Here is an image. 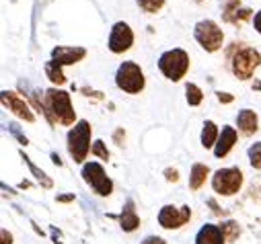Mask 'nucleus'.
I'll return each mask as SVG.
<instances>
[{"label": "nucleus", "mask_w": 261, "mask_h": 244, "mask_svg": "<svg viewBox=\"0 0 261 244\" xmlns=\"http://www.w3.org/2000/svg\"><path fill=\"white\" fill-rule=\"evenodd\" d=\"M43 115L54 128L60 126H74L76 124V113L70 103V95L60 88H49L43 93Z\"/></svg>", "instance_id": "nucleus-1"}, {"label": "nucleus", "mask_w": 261, "mask_h": 244, "mask_svg": "<svg viewBox=\"0 0 261 244\" xmlns=\"http://www.w3.org/2000/svg\"><path fill=\"white\" fill-rule=\"evenodd\" d=\"M91 134H93V128L87 119H81L70 128L68 132V138H66V146H68V152L72 156V160L76 164L85 162V158L89 156V152L93 150L91 146Z\"/></svg>", "instance_id": "nucleus-2"}, {"label": "nucleus", "mask_w": 261, "mask_h": 244, "mask_svg": "<svg viewBox=\"0 0 261 244\" xmlns=\"http://www.w3.org/2000/svg\"><path fill=\"white\" fill-rule=\"evenodd\" d=\"M159 70L163 72L165 78H169L173 82H179L187 74V70H189V55H187V51L181 49V47L167 49L159 57Z\"/></svg>", "instance_id": "nucleus-3"}, {"label": "nucleus", "mask_w": 261, "mask_h": 244, "mask_svg": "<svg viewBox=\"0 0 261 244\" xmlns=\"http://www.w3.org/2000/svg\"><path fill=\"white\" fill-rule=\"evenodd\" d=\"M259 64L261 53L251 45H239L234 47V53H230V66L239 80H249Z\"/></svg>", "instance_id": "nucleus-4"}, {"label": "nucleus", "mask_w": 261, "mask_h": 244, "mask_svg": "<svg viewBox=\"0 0 261 244\" xmlns=\"http://www.w3.org/2000/svg\"><path fill=\"white\" fill-rule=\"evenodd\" d=\"M115 84L119 90L127 95H138L144 90L146 78H144L142 68L136 62H121L115 72Z\"/></svg>", "instance_id": "nucleus-5"}, {"label": "nucleus", "mask_w": 261, "mask_h": 244, "mask_svg": "<svg viewBox=\"0 0 261 244\" xmlns=\"http://www.w3.org/2000/svg\"><path fill=\"white\" fill-rule=\"evenodd\" d=\"M212 187L218 195H224V197H230L234 193L241 191L243 187V172L241 168L237 166H230V168H220L214 172L212 176Z\"/></svg>", "instance_id": "nucleus-6"}, {"label": "nucleus", "mask_w": 261, "mask_h": 244, "mask_svg": "<svg viewBox=\"0 0 261 244\" xmlns=\"http://www.w3.org/2000/svg\"><path fill=\"white\" fill-rule=\"evenodd\" d=\"M81 174H83L85 182H87V185H89L97 195L107 197V195L113 193V180L107 176L105 168H103L99 162H87V164L83 166V172H81Z\"/></svg>", "instance_id": "nucleus-7"}, {"label": "nucleus", "mask_w": 261, "mask_h": 244, "mask_svg": "<svg viewBox=\"0 0 261 244\" xmlns=\"http://www.w3.org/2000/svg\"><path fill=\"white\" fill-rule=\"evenodd\" d=\"M193 37H195V41H198L206 51H218L220 47H222V43H224V33H222V29L214 23V21H210V19H204V21H200L198 25H195V29H193Z\"/></svg>", "instance_id": "nucleus-8"}, {"label": "nucleus", "mask_w": 261, "mask_h": 244, "mask_svg": "<svg viewBox=\"0 0 261 244\" xmlns=\"http://www.w3.org/2000/svg\"><path fill=\"white\" fill-rule=\"evenodd\" d=\"M191 220V209L189 205H163L159 211V226L165 230H179Z\"/></svg>", "instance_id": "nucleus-9"}, {"label": "nucleus", "mask_w": 261, "mask_h": 244, "mask_svg": "<svg viewBox=\"0 0 261 244\" xmlns=\"http://www.w3.org/2000/svg\"><path fill=\"white\" fill-rule=\"evenodd\" d=\"M134 43V31L129 29L127 23L123 21H117L113 27H111V33H109V39H107V47L113 51V53H123L132 47Z\"/></svg>", "instance_id": "nucleus-10"}, {"label": "nucleus", "mask_w": 261, "mask_h": 244, "mask_svg": "<svg viewBox=\"0 0 261 244\" xmlns=\"http://www.w3.org/2000/svg\"><path fill=\"white\" fill-rule=\"evenodd\" d=\"M0 97H3V105L7 109H11L19 119L29 121V124H33V121H35V115H33L31 107L25 103V99L19 93H15V90H3V95H0Z\"/></svg>", "instance_id": "nucleus-11"}, {"label": "nucleus", "mask_w": 261, "mask_h": 244, "mask_svg": "<svg viewBox=\"0 0 261 244\" xmlns=\"http://www.w3.org/2000/svg\"><path fill=\"white\" fill-rule=\"evenodd\" d=\"M87 55L85 47H70V45H58L51 49V59H56L62 66H72Z\"/></svg>", "instance_id": "nucleus-12"}, {"label": "nucleus", "mask_w": 261, "mask_h": 244, "mask_svg": "<svg viewBox=\"0 0 261 244\" xmlns=\"http://www.w3.org/2000/svg\"><path fill=\"white\" fill-rule=\"evenodd\" d=\"M195 244H226V238L220 230V226L204 224L198 234H195Z\"/></svg>", "instance_id": "nucleus-13"}, {"label": "nucleus", "mask_w": 261, "mask_h": 244, "mask_svg": "<svg viewBox=\"0 0 261 244\" xmlns=\"http://www.w3.org/2000/svg\"><path fill=\"white\" fill-rule=\"evenodd\" d=\"M119 226L123 232H136L140 228V218L136 214V207H134V201L127 199L125 205L121 207V214H119Z\"/></svg>", "instance_id": "nucleus-14"}, {"label": "nucleus", "mask_w": 261, "mask_h": 244, "mask_svg": "<svg viewBox=\"0 0 261 244\" xmlns=\"http://www.w3.org/2000/svg\"><path fill=\"white\" fill-rule=\"evenodd\" d=\"M234 144H237V130L230 128V126H224L222 132H220V138H218V142L214 146V156L216 158H224L234 148Z\"/></svg>", "instance_id": "nucleus-15"}, {"label": "nucleus", "mask_w": 261, "mask_h": 244, "mask_svg": "<svg viewBox=\"0 0 261 244\" xmlns=\"http://www.w3.org/2000/svg\"><path fill=\"white\" fill-rule=\"evenodd\" d=\"M237 126H239V132L243 136H253L257 130H259V117L255 111L251 109H243L239 111L237 115Z\"/></svg>", "instance_id": "nucleus-16"}, {"label": "nucleus", "mask_w": 261, "mask_h": 244, "mask_svg": "<svg viewBox=\"0 0 261 244\" xmlns=\"http://www.w3.org/2000/svg\"><path fill=\"white\" fill-rule=\"evenodd\" d=\"M208 174H210V168H208L206 164L195 162V164L191 166V172H189V189H191V191L202 189V185L206 182Z\"/></svg>", "instance_id": "nucleus-17"}, {"label": "nucleus", "mask_w": 261, "mask_h": 244, "mask_svg": "<svg viewBox=\"0 0 261 244\" xmlns=\"http://www.w3.org/2000/svg\"><path fill=\"white\" fill-rule=\"evenodd\" d=\"M19 154H21L23 162L29 166L31 174L35 176V180L39 182V185H41L43 189H51V187H54V180H51V178H49V176H47V174H45V172H43V170H41V168H39V166H37V164H35V162H33V160H31V158L25 154V152H19Z\"/></svg>", "instance_id": "nucleus-18"}, {"label": "nucleus", "mask_w": 261, "mask_h": 244, "mask_svg": "<svg viewBox=\"0 0 261 244\" xmlns=\"http://www.w3.org/2000/svg\"><path fill=\"white\" fill-rule=\"evenodd\" d=\"M218 138H220V132H218L216 124H214V121H206L204 128H202V146L206 150L208 148H214L216 142H218Z\"/></svg>", "instance_id": "nucleus-19"}, {"label": "nucleus", "mask_w": 261, "mask_h": 244, "mask_svg": "<svg viewBox=\"0 0 261 244\" xmlns=\"http://www.w3.org/2000/svg\"><path fill=\"white\" fill-rule=\"evenodd\" d=\"M45 76L56 86H62L64 82H66V76H64V72H62V64H58L56 59H49V62L45 64Z\"/></svg>", "instance_id": "nucleus-20"}, {"label": "nucleus", "mask_w": 261, "mask_h": 244, "mask_svg": "<svg viewBox=\"0 0 261 244\" xmlns=\"http://www.w3.org/2000/svg\"><path fill=\"white\" fill-rule=\"evenodd\" d=\"M185 99H187V103L191 107H198L204 101V93H202V88L198 84L189 82V84H185Z\"/></svg>", "instance_id": "nucleus-21"}, {"label": "nucleus", "mask_w": 261, "mask_h": 244, "mask_svg": "<svg viewBox=\"0 0 261 244\" xmlns=\"http://www.w3.org/2000/svg\"><path fill=\"white\" fill-rule=\"evenodd\" d=\"M220 230L226 238V242H234L239 236H241V226L234 222V220H228V222H222L220 224Z\"/></svg>", "instance_id": "nucleus-22"}, {"label": "nucleus", "mask_w": 261, "mask_h": 244, "mask_svg": "<svg viewBox=\"0 0 261 244\" xmlns=\"http://www.w3.org/2000/svg\"><path fill=\"white\" fill-rule=\"evenodd\" d=\"M241 9V0H222V19L226 23H232V17Z\"/></svg>", "instance_id": "nucleus-23"}, {"label": "nucleus", "mask_w": 261, "mask_h": 244, "mask_svg": "<svg viewBox=\"0 0 261 244\" xmlns=\"http://www.w3.org/2000/svg\"><path fill=\"white\" fill-rule=\"evenodd\" d=\"M247 156H249V164L257 170H261V142H255L249 146L247 150Z\"/></svg>", "instance_id": "nucleus-24"}, {"label": "nucleus", "mask_w": 261, "mask_h": 244, "mask_svg": "<svg viewBox=\"0 0 261 244\" xmlns=\"http://www.w3.org/2000/svg\"><path fill=\"white\" fill-rule=\"evenodd\" d=\"M136 5L144 13H159L165 7V0H136Z\"/></svg>", "instance_id": "nucleus-25"}, {"label": "nucleus", "mask_w": 261, "mask_h": 244, "mask_svg": "<svg viewBox=\"0 0 261 244\" xmlns=\"http://www.w3.org/2000/svg\"><path fill=\"white\" fill-rule=\"evenodd\" d=\"M91 154H93V156H97V158H101V160H109V150L105 148L103 140L93 142V150H91Z\"/></svg>", "instance_id": "nucleus-26"}, {"label": "nucleus", "mask_w": 261, "mask_h": 244, "mask_svg": "<svg viewBox=\"0 0 261 244\" xmlns=\"http://www.w3.org/2000/svg\"><path fill=\"white\" fill-rule=\"evenodd\" d=\"M9 132L19 140V144H21V146H29V138H27V136H23V132L19 130V126H17V124H9Z\"/></svg>", "instance_id": "nucleus-27"}, {"label": "nucleus", "mask_w": 261, "mask_h": 244, "mask_svg": "<svg viewBox=\"0 0 261 244\" xmlns=\"http://www.w3.org/2000/svg\"><path fill=\"white\" fill-rule=\"evenodd\" d=\"M251 15H253V11H251V9H239V11H237V15L232 17V23H234V25H239V23H243V21L251 19Z\"/></svg>", "instance_id": "nucleus-28"}, {"label": "nucleus", "mask_w": 261, "mask_h": 244, "mask_svg": "<svg viewBox=\"0 0 261 244\" xmlns=\"http://www.w3.org/2000/svg\"><path fill=\"white\" fill-rule=\"evenodd\" d=\"M165 178H167L169 182H177V180H179L177 168H167V170H165Z\"/></svg>", "instance_id": "nucleus-29"}, {"label": "nucleus", "mask_w": 261, "mask_h": 244, "mask_svg": "<svg viewBox=\"0 0 261 244\" xmlns=\"http://www.w3.org/2000/svg\"><path fill=\"white\" fill-rule=\"evenodd\" d=\"M140 244H167V240L161 238V236H146Z\"/></svg>", "instance_id": "nucleus-30"}, {"label": "nucleus", "mask_w": 261, "mask_h": 244, "mask_svg": "<svg viewBox=\"0 0 261 244\" xmlns=\"http://www.w3.org/2000/svg\"><path fill=\"white\" fill-rule=\"evenodd\" d=\"M0 238H3V240H0V244H13V234L7 228L0 230Z\"/></svg>", "instance_id": "nucleus-31"}, {"label": "nucleus", "mask_w": 261, "mask_h": 244, "mask_svg": "<svg viewBox=\"0 0 261 244\" xmlns=\"http://www.w3.org/2000/svg\"><path fill=\"white\" fill-rule=\"evenodd\" d=\"M216 99H218L220 103H232V101H234V97H232V95L222 93V90H218V93H216Z\"/></svg>", "instance_id": "nucleus-32"}, {"label": "nucleus", "mask_w": 261, "mask_h": 244, "mask_svg": "<svg viewBox=\"0 0 261 244\" xmlns=\"http://www.w3.org/2000/svg\"><path fill=\"white\" fill-rule=\"evenodd\" d=\"M49 232H51V238H54V242H56V244H64V242L60 240V238H62V234H60V230H56V226H51V228H49Z\"/></svg>", "instance_id": "nucleus-33"}, {"label": "nucleus", "mask_w": 261, "mask_h": 244, "mask_svg": "<svg viewBox=\"0 0 261 244\" xmlns=\"http://www.w3.org/2000/svg\"><path fill=\"white\" fill-rule=\"evenodd\" d=\"M253 27H255V31L261 35V11L255 15V19H253Z\"/></svg>", "instance_id": "nucleus-34"}, {"label": "nucleus", "mask_w": 261, "mask_h": 244, "mask_svg": "<svg viewBox=\"0 0 261 244\" xmlns=\"http://www.w3.org/2000/svg\"><path fill=\"white\" fill-rule=\"evenodd\" d=\"M60 203H68V201H74V195H58L56 197Z\"/></svg>", "instance_id": "nucleus-35"}, {"label": "nucleus", "mask_w": 261, "mask_h": 244, "mask_svg": "<svg viewBox=\"0 0 261 244\" xmlns=\"http://www.w3.org/2000/svg\"><path fill=\"white\" fill-rule=\"evenodd\" d=\"M121 136H125V134H123V130H117V132H115V136H113L117 146H121Z\"/></svg>", "instance_id": "nucleus-36"}, {"label": "nucleus", "mask_w": 261, "mask_h": 244, "mask_svg": "<svg viewBox=\"0 0 261 244\" xmlns=\"http://www.w3.org/2000/svg\"><path fill=\"white\" fill-rule=\"evenodd\" d=\"M51 162H54L56 166H62V160H60V156H58L56 152H51Z\"/></svg>", "instance_id": "nucleus-37"}, {"label": "nucleus", "mask_w": 261, "mask_h": 244, "mask_svg": "<svg viewBox=\"0 0 261 244\" xmlns=\"http://www.w3.org/2000/svg\"><path fill=\"white\" fill-rule=\"evenodd\" d=\"M253 90L261 93V80H255V82H253Z\"/></svg>", "instance_id": "nucleus-38"}, {"label": "nucleus", "mask_w": 261, "mask_h": 244, "mask_svg": "<svg viewBox=\"0 0 261 244\" xmlns=\"http://www.w3.org/2000/svg\"><path fill=\"white\" fill-rule=\"evenodd\" d=\"M27 187H31V182H29V180H23V182H21V189H27Z\"/></svg>", "instance_id": "nucleus-39"}, {"label": "nucleus", "mask_w": 261, "mask_h": 244, "mask_svg": "<svg viewBox=\"0 0 261 244\" xmlns=\"http://www.w3.org/2000/svg\"><path fill=\"white\" fill-rule=\"evenodd\" d=\"M195 3H202V0H195Z\"/></svg>", "instance_id": "nucleus-40"}]
</instances>
